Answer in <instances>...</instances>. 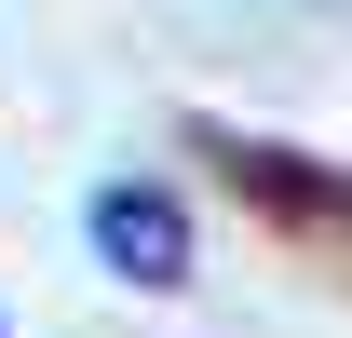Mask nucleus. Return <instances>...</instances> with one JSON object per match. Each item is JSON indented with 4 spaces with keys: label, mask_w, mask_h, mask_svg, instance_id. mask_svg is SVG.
<instances>
[{
    "label": "nucleus",
    "mask_w": 352,
    "mask_h": 338,
    "mask_svg": "<svg viewBox=\"0 0 352 338\" xmlns=\"http://www.w3.org/2000/svg\"><path fill=\"white\" fill-rule=\"evenodd\" d=\"M82 230H95V271H109V284H190V203H176L163 176H109V190H95L82 203Z\"/></svg>",
    "instance_id": "f257e3e1"
},
{
    "label": "nucleus",
    "mask_w": 352,
    "mask_h": 338,
    "mask_svg": "<svg viewBox=\"0 0 352 338\" xmlns=\"http://www.w3.org/2000/svg\"><path fill=\"white\" fill-rule=\"evenodd\" d=\"M0 338H14V325H0Z\"/></svg>",
    "instance_id": "f03ea898"
}]
</instances>
